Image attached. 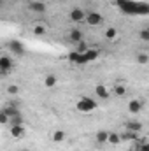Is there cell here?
I'll use <instances>...</instances> for the list:
<instances>
[{"instance_id": "obj_1", "label": "cell", "mask_w": 149, "mask_h": 151, "mask_svg": "<svg viewBox=\"0 0 149 151\" xmlns=\"http://www.w3.org/2000/svg\"><path fill=\"white\" fill-rule=\"evenodd\" d=\"M97 102L93 100V99H90V97H81L79 100H77V104H75V109L79 111V113H91V111H95L97 109Z\"/></svg>"}, {"instance_id": "obj_2", "label": "cell", "mask_w": 149, "mask_h": 151, "mask_svg": "<svg viewBox=\"0 0 149 151\" xmlns=\"http://www.w3.org/2000/svg\"><path fill=\"white\" fill-rule=\"evenodd\" d=\"M12 65H14L12 58L9 55H2L0 56V77H5V76L11 74L12 72Z\"/></svg>"}, {"instance_id": "obj_3", "label": "cell", "mask_w": 149, "mask_h": 151, "mask_svg": "<svg viewBox=\"0 0 149 151\" xmlns=\"http://www.w3.org/2000/svg\"><path fill=\"white\" fill-rule=\"evenodd\" d=\"M7 47H9V53H12V55H16V56H23L25 55V42H21V40H18V39H11L9 42H7Z\"/></svg>"}, {"instance_id": "obj_4", "label": "cell", "mask_w": 149, "mask_h": 151, "mask_svg": "<svg viewBox=\"0 0 149 151\" xmlns=\"http://www.w3.org/2000/svg\"><path fill=\"white\" fill-rule=\"evenodd\" d=\"M84 23H88L90 27H98V25L104 23V16L100 12H90V14H86Z\"/></svg>"}, {"instance_id": "obj_5", "label": "cell", "mask_w": 149, "mask_h": 151, "mask_svg": "<svg viewBox=\"0 0 149 151\" xmlns=\"http://www.w3.org/2000/svg\"><path fill=\"white\" fill-rule=\"evenodd\" d=\"M9 134H11L12 139H23L27 135V128H25V125H11Z\"/></svg>"}, {"instance_id": "obj_6", "label": "cell", "mask_w": 149, "mask_h": 151, "mask_svg": "<svg viewBox=\"0 0 149 151\" xmlns=\"http://www.w3.org/2000/svg\"><path fill=\"white\" fill-rule=\"evenodd\" d=\"M69 18H70V21H74V23H84L86 14H84V11H82V9L75 7V9H72V11H70Z\"/></svg>"}, {"instance_id": "obj_7", "label": "cell", "mask_w": 149, "mask_h": 151, "mask_svg": "<svg viewBox=\"0 0 149 151\" xmlns=\"http://www.w3.org/2000/svg\"><path fill=\"white\" fill-rule=\"evenodd\" d=\"M2 111L7 114L9 118H12V116H16V114L21 113V111H19V104H18V102H9V104H7Z\"/></svg>"}, {"instance_id": "obj_8", "label": "cell", "mask_w": 149, "mask_h": 151, "mask_svg": "<svg viewBox=\"0 0 149 151\" xmlns=\"http://www.w3.org/2000/svg\"><path fill=\"white\" fill-rule=\"evenodd\" d=\"M142 100H139V99H133V100H130L128 102V113L130 114H139L142 111Z\"/></svg>"}, {"instance_id": "obj_9", "label": "cell", "mask_w": 149, "mask_h": 151, "mask_svg": "<svg viewBox=\"0 0 149 151\" xmlns=\"http://www.w3.org/2000/svg\"><path fill=\"white\" fill-rule=\"evenodd\" d=\"M95 93H97L98 99H104V100L111 97V90H109L105 84H97V86H95Z\"/></svg>"}, {"instance_id": "obj_10", "label": "cell", "mask_w": 149, "mask_h": 151, "mask_svg": "<svg viewBox=\"0 0 149 151\" xmlns=\"http://www.w3.org/2000/svg\"><path fill=\"white\" fill-rule=\"evenodd\" d=\"M126 132H132V134H140L142 132V123L137 121V119H132L126 123Z\"/></svg>"}, {"instance_id": "obj_11", "label": "cell", "mask_w": 149, "mask_h": 151, "mask_svg": "<svg viewBox=\"0 0 149 151\" xmlns=\"http://www.w3.org/2000/svg\"><path fill=\"white\" fill-rule=\"evenodd\" d=\"M65 139H67L65 130H54V132L51 134V141H53L54 144H60V142H63Z\"/></svg>"}, {"instance_id": "obj_12", "label": "cell", "mask_w": 149, "mask_h": 151, "mask_svg": "<svg viewBox=\"0 0 149 151\" xmlns=\"http://www.w3.org/2000/svg\"><path fill=\"white\" fill-rule=\"evenodd\" d=\"M107 135H109V130H98V132L95 134V142H97L98 146L107 144Z\"/></svg>"}, {"instance_id": "obj_13", "label": "cell", "mask_w": 149, "mask_h": 151, "mask_svg": "<svg viewBox=\"0 0 149 151\" xmlns=\"http://www.w3.org/2000/svg\"><path fill=\"white\" fill-rule=\"evenodd\" d=\"M30 11H34V12H37V14H42V12H46V4L44 2H39V0H34V2H30Z\"/></svg>"}, {"instance_id": "obj_14", "label": "cell", "mask_w": 149, "mask_h": 151, "mask_svg": "<svg viewBox=\"0 0 149 151\" xmlns=\"http://www.w3.org/2000/svg\"><path fill=\"white\" fill-rule=\"evenodd\" d=\"M121 141H123V137H121L117 132H111V130H109V135H107V144H109V146H117Z\"/></svg>"}, {"instance_id": "obj_15", "label": "cell", "mask_w": 149, "mask_h": 151, "mask_svg": "<svg viewBox=\"0 0 149 151\" xmlns=\"http://www.w3.org/2000/svg\"><path fill=\"white\" fill-rule=\"evenodd\" d=\"M69 60L75 63V65H86V62H84V56L81 55V53H77V51H72L70 55H69Z\"/></svg>"}, {"instance_id": "obj_16", "label": "cell", "mask_w": 149, "mask_h": 151, "mask_svg": "<svg viewBox=\"0 0 149 151\" xmlns=\"http://www.w3.org/2000/svg\"><path fill=\"white\" fill-rule=\"evenodd\" d=\"M69 39H70L74 44H77V42L84 40V35H82V32H81L79 28H72V30H70V34H69Z\"/></svg>"}, {"instance_id": "obj_17", "label": "cell", "mask_w": 149, "mask_h": 151, "mask_svg": "<svg viewBox=\"0 0 149 151\" xmlns=\"http://www.w3.org/2000/svg\"><path fill=\"white\" fill-rule=\"evenodd\" d=\"M82 56H84V62H86V63H90V62H95V60L98 58V51L90 47L88 51H84V53H82Z\"/></svg>"}, {"instance_id": "obj_18", "label": "cell", "mask_w": 149, "mask_h": 151, "mask_svg": "<svg viewBox=\"0 0 149 151\" xmlns=\"http://www.w3.org/2000/svg\"><path fill=\"white\" fill-rule=\"evenodd\" d=\"M56 83H58V77H56L54 74H47L46 77H44V86H46V88H49V90H51V88H54V86H56Z\"/></svg>"}, {"instance_id": "obj_19", "label": "cell", "mask_w": 149, "mask_h": 151, "mask_svg": "<svg viewBox=\"0 0 149 151\" xmlns=\"http://www.w3.org/2000/svg\"><path fill=\"white\" fill-rule=\"evenodd\" d=\"M11 125H25L23 123V114H16V116H12V118H9V127Z\"/></svg>"}, {"instance_id": "obj_20", "label": "cell", "mask_w": 149, "mask_h": 151, "mask_svg": "<svg viewBox=\"0 0 149 151\" xmlns=\"http://www.w3.org/2000/svg\"><path fill=\"white\" fill-rule=\"evenodd\" d=\"M116 37H117V30H116L114 27H109V28L105 30V39H107V40H114Z\"/></svg>"}, {"instance_id": "obj_21", "label": "cell", "mask_w": 149, "mask_h": 151, "mask_svg": "<svg viewBox=\"0 0 149 151\" xmlns=\"http://www.w3.org/2000/svg\"><path fill=\"white\" fill-rule=\"evenodd\" d=\"M75 46H77V47H75V51H77V53H81V55H82L84 51H88V49H90V47H88V44H86L84 40H81V42H77Z\"/></svg>"}, {"instance_id": "obj_22", "label": "cell", "mask_w": 149, "mask_h": 151, "mask_svg": "<svg viewBox=\"0 0 149 151\" xmlns=\"http://www.w3.org/2000/svg\"><path fill=\"white\" fill-rule=\"evenodd\" d=\"M149 62V55H146V53H140L139 56H137V63H140V65H146Z\"/></svg>"}, {"instance_id": "obj_23", "label": "cell", "mask_w": 149, "mask_h": 151, "mask_svg": "<svg viewBox=\"0 0 149 151\" xmlns=\"http://www.w3.org/2000/svg\"><path fill=\"white\" fill-rule=\"evenodd\" d=\"M7 93L9 95H18L19 93V86L18 84H9L7 86Z\"/></svg>"}, {"instance_id": "obj_24", "label": "cell", "mask_w": 149, "mask_h": 151, "mask_svg": "<svg viewBox=\"0 0 149 151\" xmlns=\"http://www.w3.org/2000/svg\"><path fill=\"white\" fill-rule=\"evenodd\" d=\"M114 93H116L117 97H123V95L126 93V88H125V86H119V84H117V86L114 88Z\"/></svg>"}, {"instance_id": "obj_25", "label": "cell", "mask_w": 149, "mask_h": 151, "mask_svg": "<svg viewBox=\"0 0 149 151\" xmlns=\"http://www.w3.org/2000/svg\"><path fill=\"white\" fill-rule=\"evenodd\" d=\"M34 34H35V35H44V34H46V28H44L42 25H35V27H34Z\"/></svg>"}, {"instance_id": "obj_26", "label": "cell", "mask_w": 149, "mask_h": 151, "mask_svg": "<svg viewBox=\"0 0 149 151\" xmlns=\"http://www.w3.org/2000/svg\"><path fill=\"white\" fill-rule=\"evenodd\" d=\"M139 37L142 39V40H146V42H148V40H149V30H148V28H142V30L139 32Z\"/></svg>"}, {"instance_id": "obj_27", "label": "cell", "mask_w": 149, "mask_h": 151, "mask_svg": "<svg viewBox=\"0 0 149 151\" xmlns=\"http://www.w3.org/2000/svg\"><path fill=\"white\" fill-rule=\"evenodd\" d=\"M0 125H9V116L4 111H0Z\"/></svg>"}, {"instance_id": "obj_28", "label": "cell", "mask_w": 149, "mask_h": 151, "mask_svg": "<svg viewBox=\"0 0 149 151\" xmlns=\"http://www.w3.org/2000/svg\"><path fill=\"white\" fill-rule=\"evenodd\" d=\"M133 151H140V150H139V148H133Z\"/></svg>"}, {"instance_id": "obj_29", "label": "cell", "mask_w": 149, "mask_h": 151, "mask_svg": "<svg viewBox=\"0 0 149 151\" xmlns=\"http://www.w3.org/2000/svg\"><path fill=\"white\" fill-rule=\"evenodd\" d=\"M0 7H2V0H0Z\"/></svg>"}, {"instance_id": "obj_30", "label": "cell", "mask_w": 149, "mask_h": 151, "mask_svg": "<svg viewBox=\"0 0 149 151\" xmlns=\"http://www.w3.org/2000/svg\"><path fill=\"white\" fill-rule=\"evenodd\" d=\"M84 151H90V150H84Z\"/></svg>"}]
</instances>
